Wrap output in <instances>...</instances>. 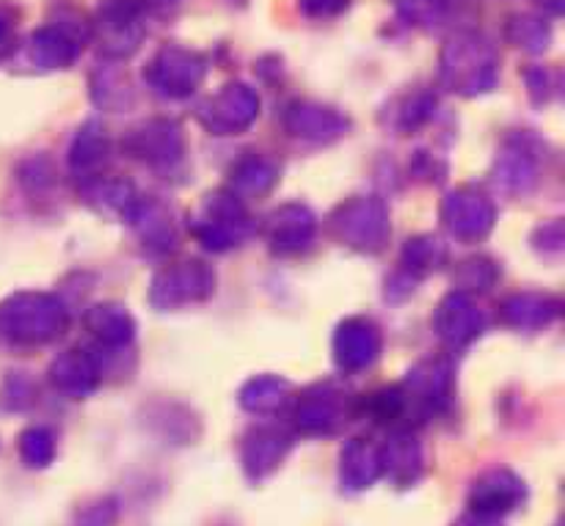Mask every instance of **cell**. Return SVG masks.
<instances>
[{"instance_id":"cell-1","label":"cell","mask_w":565,"mask_h":526,"mask_svg":"<svg viewBox=\"0 0 565 526\" xmlns=\"http://www.w3.org/2000/svg\"><path fill=\"white\" fill-rule=\"evenodd\" d=\"M494 47L478 33H458L441 50V80L458 94H483L497 83Z\"/></svg>"},{"instance_id":"cell-2","label":"cell","mask_w":565,"mask_h":526,"mask_svg":"<svg viewBox=\"0 0 565 526\" xmlns=\"http://www.w3.org/2000/svg\"><path fill=\"white\" fill-rule=\"evenodd\" d=\"M66 325V314L61 303L39 292H20L0 303V331L11 342L22 345H42L58 336Z\"/></svg>"},{"instance_id":"cell-3","label":"cell","mask_w":565,"mask_h":526,"mask_svg":"<svg viewBox=\"0 0 565 526\" xmlns=\"http://www.w3.org/2000/svg\"><path fill=\"white\" fill-rule=\"evenodd\" d=\"M334 232L359 251H379L390 237V215L379 198H356L342 204L334 215Z\"/></svg>"},{"instance_id":"cell-4","label":"cell","mask_w":565,"mask_h":526,"mask_svg":"<svg viewBox=\"0 0 565 526\" xmlns=\"http://www.w3.org/2000/svg\"><path fill=\"white\" fill-rule=\"evenodd\" d=\"M246 232L248 215L232 193L207 196L202 213L193 221V235L207 248H215V251H224V248L235 246L241 237H246Z\"/></svg>"},{"instance_id":"cell-5","label":"cell","mask_w":565,"mask_h":526,"mask_svg":"<svg viewBox=\"0 0 565 526\" xmlns=\"http://www.w3.org/2000/svg\"><path fill=\"white\" fill-rule=\"evenodd\" d=\"M215 276L210 273L207 265L196 259H185L171 268L160 270L152 285V303L160 309L182 307V303L204 301L213 292Z\"/></svg>"},{"instance_id":"cell-6","label":"cell","mask_w":565,"mask_h":526,"mask_svg":"<svg viewBox=\"0 0 565 526\" xmlns=\"http://www.w3.org/2000/svg\"><path fill=\"white\" fill-rule=\"evenodd\" d=\"M207 61L185 47H166L154 55L147 80L166 97H188L204 80Z\"/></svg>"},{"instance_id":"cell-7","label":"cell","mask_w":565,"mask_h":526,"mask_svg":"<svg viewBox=\"0 0 565 526\" xmlns=\"http://www.w3.org/2000/svg\"><path fill=\"white\" fill-rule=\"evenodd\" d=\"M99 39L105 55L110 58H127L136 53L143 39V9L136 0H110L97 17Z\"/></svg>"},{"instance_id":"cell-8","label":"cell","mask_w":565,"mask_h":526,"mask_svg":"<svg viewBox=\"0 0 565 526\" xmlns=\"http://www.w3.org/2000/svg\"><path fill=\"white\" fill-rule=\"evenodd\" d=\"M259 114V97L243 83H230L224 92L215 94L202 110L199 119L207 130L218 132V136H232L237 130H246Z\"/></svg>"},{"instance_id":"cell-9","label":"cell","mask_w":565,"mask_h":526,"mask_svg":"<svg viewBox=\"0 0 565 526\" xmlns=\"http://www.w3.org/2000/svg\"><path fill=\"white\" fill-rule=\"evenodd\" d=\"M441 218H445L447 229L461 240H480L494 226V204L483 193L461 187L445 198Z\"/></svg>"},{"instance_id":"cell-10","label":"cell","mask_w":565,"mask_h":526,"mask_svg":"<svg viewBox=\"0 0 565 526\" xmlns=\"http://www.w3.org/2000/svg\"><path fill=\"white\" fill-rule=\"evenodd\" d=\"M334 353L342 369L356 373V369L370 367L381 353L379 329H375L370 320H362V318L348 320V323H342L340 331H337Z\"/></svg>"},{"instance_id":"cell-11","label":"cell","mask_w":565,"mask_h":526,"mask_svg":"<svg viewBox=\"0 0 565 526\" xmlns=\"http://www.w3.org/2000/svg\"><path fill=\"white\" fill-rule=\"evenodd\" d=\"M436 331L447 345H467L483 331V314L467 292H452L441 301L439 312H436Z\"/></svg>"},{"instance_id":"cell-12","label":"cell","mask_w":565,"mask_h":526,"mask_svg":"<svg viewBox=\"0 0 565 526\" xmlns=\"http://www.w3.org/2000/svg\"><path fill=\"white\" fill-rule=\"evenodd\" d=\"M285 127L298 138H309V141H331L340 138L348 130V119L337 110L323 108L315 103H296L287 108Z\"/></svg>"},{"instance_id":"cell-13","label":"cell","mask_w":565,"mask_h":526,"mask_svg":"<svg viewBox=\"0 0 565 526\" xmlns=\"http://www.w3.org/2000/svg\"><path fill=\"white\" fill-rule=\"evenodd\" d=\"M270 246L279 254H296L312 240L315 235V218L307 207L301 204H287L279 213L270 215Z\"/></svg>"},{"instance_id":"cell-14","label":"cell","mask_w":565,"mask_h":526,"mask_svg":"<svg viewBox=\"0 0 565 526\" xmlns=\"http://www.w3.org/2000/svg\"><path fill=\"white\" fill-rule=\"evenodd\" d=\"M130 149L149 163H171L182 152L180 130L171 121H149L141 130L132 132Z\"/></svg>"},{"instance_id":"cell-15","label":"cell","mask_w":565,"mask_h":526,"mask_svg":"<svg viewBox=\"0 0 565 526\" xmlns=\"http://www.w3.org/2000/svg\"><path fill=\"white\" fill-rule=\"evenodd\" d=\"M77 53H81V42L64 25L42 28L31 36V58L44 69L70 66L77 58Z\"/></svg>"},{"instance_id":"cell-16","label":"cell","mask_w":565,"mask_h":526,"mask_svg":"<svg viewBox=\"0 0 565 526\" xmlns=\"http://www.w3.org/2000/svg\"><path fill=\"white\" fill-rule=\"evenodd\" d=\"M555 318L557 301L546 296H535V292L508 298L505 307H502V320L513 329H541V325H550Z\"/></svg>"},{"instance_id":"cell-17","label":"cell","mask_w":565,"mask_h":526,"mask_svg":"<svg viewBox=\"0 0 565 526\" xmlns=\"http://www.w3.org/2000/svg\"><path fill=\"white\" fill-rule=\"evenodd\" d=\"M53 375V384L61 386L64 391H72V395H83V391L94 389L97 384V364L88 353L83 351H66L58 362L50 369Z\"/></svg>"},{"instance_id":"cell-18","label":"cell","mask_w":565,"mask_h":526,"mask_svg":"<svg viewBox=\"0 0 565 526\" xmlns=\"http://www.w3.org/2000/svg\"><path fill=\"white\" fill-rule=\"evenodd\" d=\"M88 329L110 347H121L132 340V331H136V323H132L130 314L121 307H114V303H105V307H97L88 312L86 318Z\"/></svg>"},{"instance_id":"cell-19","label":"cell","mask_w":565,"mask_h":526,"mask_svg":"<svg viewBox=\"0 0 565 526\" xmlns=\"http://www.w3.org/2000/svg\"><path fill=\"white\" fill-rule=\"evenodd\" d=\"M535 182V163L527 152H505L497 163V185L511 193L530 191Z\"/></svg>"},{"instance_id":"cell-20","label":"cell","mask_w":565,"mask_h":526,"mask_svg":"<svg viewBox=\"0 0 565 526\" xmlns=\"http://www.w3.org/2000/svg\"><path fill=\"white\" fill-rule=\"evenodd\" d=\"M276 169L274 163L263 158H246L237 163V169L232 171V185L241 193H263L274 185Z\"/></svg>"},{"instance_id":"cell-21","label":"cell","mask_w":565,"mask_h":526,"mask_svg":"<svg viewBox=\"0 0 565 526\" xmlns=\"http://www.w3.org/2000/svg\"><path fill=\"white\" fill-rule=\"evenodd\" d=\"M290 384L281 378H257L243 389V406L252 408V411H274L285 402Z\"/></svg>"},{"instance_id":"cell-22","label":"cell","mask_w":565,"mask_h":526,"mask_svg":"<svg viewBox=\"0 0 565 526\" xmlns=\"http://www.w3.org/2000/svg\"><path fill=\"white\" fill-rule=\"evenodd\" d=\"M508 36L513 44L530 50V53H541V50L550 47L552 31L544 20L539 17H513L511 25H508Z\"/></svg>"},{"instance_id":"cell-23","label":"cell","mask_w":565,"mask_h":526,"mask_svg":"<svg viewBox=\"0 0 565 526\" xmlns=\"http://www.w3.org/2000/svg\"><path fill=\"white\" fill-rule=\"evenodd\" d=\"M108 154V141H105V132H99L97 127H86V130L77 136L75 147H72V169L75 171H92Z\"/></svg>"},{"instance_id":"cell-24","label":"cell","mask_w":565,"mask_h":526,"mask_svg":"<svg viewBox=\"0 0 565 526\" xmlns=\"http://www.w3.org/2000/svg\"><path fill=\"white\" fill-rule=\"evenodd\" d=\"M406 262L414 270H428L439 268L445 262V248L439 246V240H430V237H419V240L408 243L406 246Z\"/></svg>"},{"instance_id":"cell-25","label":"cell","mask_w":565,"mask_h":526,"mask_svg":"<svg viewBox=\"0 0 565 526\" xmlns=\"http://www.w3.org/2000/svg\"><path fill=\"white\" fill-rule=\"evenodd\" d=\"M458 281H461V290H489L497 281V270L489 259H469L463 262Z\"/></svg>"},{"instance_id":"cell-26","label":"cell","mask_w":565,"mask_h":526,"mask_svg":"<svg viewBox=\"0 0 565 526\" xmlns=\"http://www.w3.org/2000/svg\"><path fill=\"white\" fill-rule=\"evenodd\" d=\"M401 11L419 25H436L445 17L447 0H401Z\"/></svg>"},{"instance_id":"cell-27","label":"cell","mask_w":565,"mask_h":526,"mask_svg":"<svg viewBox=\"0 0 565 526\" xmlns=\"http://www.w3.org/2000/svg\"><path fill=\"white\" fill-rule=\"evenodd\" d=\"M22 452H25L28 461L42 463L47 458V433L42 430H31V433L22 436Z\"/></svg>"},{"instance_id":"cell-28","label":"cell","mask_w":565,"mask_h":526,"mask_svg":"<svg viewBox=\"0 0 565 526\" xmlns=\"http://www.w3.org/2000/svg\"><path fill=\"white\" fill-rule=\"evenodd\" d=\"M303 11L312 17H331V14H340L342 9L348 6V0H301Z\"/></svg>"},{"instance_id":"cell-29","label":"cell","mask_w":565,"mask_h":526,"mask_svg":"<svg viewBox=\"0 0 565 526\" xmlns=\"http://www.w3.org/2000/svg\"><path fill=\"white\" fill-rule=\"evenodd\" d=\"M6 31H9V17H6L3 11H0V39L6 36Z\"/></svg>"}]
</instances>
